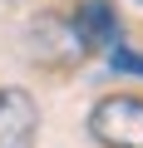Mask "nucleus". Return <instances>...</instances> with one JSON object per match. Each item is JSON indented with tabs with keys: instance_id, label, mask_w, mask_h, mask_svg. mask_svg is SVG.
<instances>
[{
	"instance_id": "1",
	"label": "nucleus",
	"mask_w": 143,
	"mask_h": 148,
	"mask_svg": "<svg viewBox=\"0 0 143 148\" xmlns=\"http://www.w3.org/2000/svg\"><path fill=\"white\" fill-rule=\"evenodd\" d=\"M25 49H30V59H35L40 69H74V64L89 54V45H84L74 15H54V10L30 20V30H25Z\"/></svg>"
},
{
	"instance_id": "2",
	"label": "nucleus",
	"mask_w": 143,
	"mask_h": 148,
	"mask_svg": "<svg viewBox=\"0 0 143 148\" xmlns=\"http://www.w3.org/2000/svg\"><path fill=\"white\" fill-rule=\"evenodd\" d=\"M89 133L104 148H143V99L109 94L89 109Z\"/></svg>"
},
{
	"instance_id": "3",
	"label": "nucleus",
	"mask_w": 143,
	"mask_h": 148,
	"mask_svg": "<svg viewBox=\"0 0 143 148\" xmlns=\"http://www.w3.org/2000/svg\"><path fill=\"white\" fill-rule=\"evenodd\" d=\"M40 133V109L20 84H0V148H30Z\"/></svg>"
},
{
	"instance_id": "4",
	"label": "nucleus",
	"mask_w": 143,
	"mask_h": 148,
	"mask_svg": "<svg viewBox=\"0 0 143 148\" xmlns=\"http://www.w3.org/2000/svg\"><path fill=\"white\" fill-rule=\"evenodd\" d=\"M74 25H79V35H84L89 54H99V49L118 45V15H114L109 0H84L79 15H74Z\"/></svg>"
},
{
	"instance_id": "5",
	"label": "nucleus",
	"mask_w": 143,
	"mask_h": 148,
	"mask_svg": "<svg viewBox=\"0 0 143 148\" xmlns=\"http://www.w3.org/2000/svg\"><path fill=\"white\" fill-rule=\"evenodd\" d=\"M104 54H109V69H118V74H138V79H143V49H128V45L118 40V45H109Z\"/></svg>"
}]
</instances>
